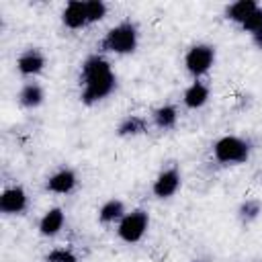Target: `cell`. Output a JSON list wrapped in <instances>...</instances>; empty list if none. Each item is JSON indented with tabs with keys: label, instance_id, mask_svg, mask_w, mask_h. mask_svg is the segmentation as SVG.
<instances>
[{
	"label": "cell",
	"instance_id": "8992f818",
	"mask_svg": "<svg viewBox=\"0 0 262 262\" xmlns=\"http://www.w3.org/2000/svg\"><path fill=\"white\" fill-rule=\"evenodd\" d=\"M182 186V174L176 166H170V168H164L156 180L151 182V194L156 199H172Z\"/></svg>",
	"mask_w": 262,
	"mask_h": 262
},
{
	"label": "cell",
	"instance_id": "e0dca14e",
	"mask_svg": "<svg viewBox=\"0 0 262 262\" xmlns=\"http://www.w3.org/2000/svg\"><path fill=\"white\" fill-rule=\"evenodd\" d=\"M145 131H147V121L141 115H127L117 125L119 137H137V135H143Z\"/></svg>",
	"mask_w": 262,
	"mask_h": 262
},
{
	"label": "cell",
	"instance_id": "ba28073f",
	"mask_svg": "<svg viewBox=\"0 0 262 262\" xmlns=\"http://www.w3.org/2000/svg\"><path fill=\"white\" fill-rule=\"evenodd\" d=\"M47 66V57L39 47H29L16 57V70L25 78H35L39 76Z\"/></svg>",
	"mask_w": 262,
	"mask_h": 262
},
{
	"label": "cell",
	"instance_id": "277c9868",
	"mask_svg": "<svg viewBox=\"0 0 262 262\" xmlns=\"http://www.w3.org/2000/svg\"><path fill=\"white\" fill-rule=\"evenodd\" d=\"M215 59H217V51L211 43H194L184 53V68L194 80H201L205 74L211 72Z\"/></svg>",
	"mask_w": 262,
	"mask_h": 262
},
{
	"label": "cell",
	"instance_id": "5bb4252c",
	"mask_svg": "<svg viewBox=\"0 0 262 262\" xmlns=\"http://www.w3.org/2000/svg\"><path fill=\"white\" fill-rule=\"evenodd\" d=\"M125 213H127V209L121 199H108L98 209V221L102 225H113V223H119L125 217Z\"/></svg>",
	"mask_w": 262,
	"mask_h": 262
},
{
	"label": "cell",
	"instance_id": "2e32d148",
	"mask_svg": "<svg viewBox=\"0 0 262 262\" xmlns=\"http://www.w3.org/2000/svg\"><path fill=\"white\" fill-rule=\"evenodd\" d=\"M151 121H154V125H156L160 131H170V129H174L176 123H178V108H176L174 104L166 102V104L158 106V108L151 113Z\"/></svg>",
	"mask_w": 262,
	"mask_h": 262
},
{
	"label": "cell",
	"instance_id": "3957f363",
	"mask_svg": "<svg viewBox=\"0 0 262 262\" xmlns=\"http://www.w3.org/2000/svg\"><path fill=\"white\" fill-rule=\"evenodd\" d=\"M252 154V143L237 135H223L213 143V158L223 166L246 164Z\"/></svg>",
	"mask_w": 262,
	"mask_h": 262
},
{
	"label": "cell",
	"instance_id": "6da1fadb",
	"mask_svg": "<svg viewBox=\"0 0 262 262\" xmlns=\"http://www.w3.org/2000/svg\"><path fill=\"white\" fill-rule=\"evenodd\" d=\"M80 102L86 106H94L108 98L117 90V76L111 61L100 55H88L80 66Z\"/></svg>",
	"mask_w": 262,
	"mask_h": 262
},
{
	"label": "cell",
	"instance_id": "9a60e30c",
	"mask_svg": "<svg viewBox=\"0 0 262 262\" xmlns=\"http://www.w3.org/2000/svg\"><path fill=\"white\" fill-rule=\"evenodd\" d=\"M258 6L260 4L254 2V0H235V2H231V4L225 6V12L223 14H225L227 20H231L235 25H242Z\"/></svg>",
	"mask_w": 262,
	"mask_h": 262
},
{
	"label": "cell",
	"instance_id": "ac0fdd59",
	"mask_svg": "<svg viewBox=\"0 0 262 262\" xmlns=\"http://www.w3.org/2000/svg\"><path fill=\"white\" fill-rule=\"evenodd\" d=\"M262 213V203L258 199H246L239 207H237V219L244 223V225H250L254 223Z\"/></svg>",
	"mask_w": 262,
	"mask_h": 262
},
{
	"label": "cell",
	"instance_id": "4fadbf2b",
	"mask_svg": "<svg viewBox=\"0 0 262 262\" xmlns=\"http://www.w3.org/2000/svg\"><path fill=\"white\" fill-rule=\"evenodd\" d=\"M18 104L25 108H39L45 100V90L39 82H27L18 90Z\"/></svg>",
	"mask_w": 262,
	"mask_h": 262
},
{
	"label": "cell",
	"instance_id": "d6986e66",
	"mask_svg": "<svg viewBox=\"0 0 262 262\" xmlns=\"http://www.w3.org/2000/svg\"><path fill=\"white\" fill-rule=\"evenodd\" d=\"M86 10H88V23L94 25V23H100L106 16L108 6L102 0H86Z\"/></svg>",
	"mask_w": 262,
	"mask_h": 262
},
{
	"label": "cell",
	"instance_id": "8fae6325",
	"mask_svg": "<svg viewBox=\"0 0 262 262\" xmlns=\"http://www.w3.org/2000/svg\"><path fill=\"white\" fill-rule=\"evenodd\" d=\"M66 225V211L61 207H51L43 213V217L39 219V233L43 237H55Z\"/></svg>",
	"mask_w": 262,
	"mask_h": 262
},
{
	"label": "cell",
	"instance_id": "ffe728a7",
	"mask_svg": "<svg viewBox=\"0 0 262 262\" xmlns=\"http://www.w3.org/2000/svg\"><path fill=\"white\" fill-rule=\"evenodd\" d=\"M239 29H242L244 33H250V35H254L256 31H260V29H262V6H258V8L239 25Z\"/></svg>",
	"mask_w": 262,
	"mask_h": 262
},
{
	"label": "cell",
	"instance_id": "7402d4cb",
	"mask_svg": "<svg viewBox=\"0 0 262 262\" xmlns=\"http://www.w3.org/2000/svg\"><path fill=\"white\" fill-rule=\"evenodd\" d=\"M252 43H254L258 49H262V29H260V31H256V33L252 35Z\"/></svg>",
	"mask_w": 262,
	"mask_h": 262
},
{
	"label": "cell",
	"instance_id": "30bf717a",
	"mask_svg": "<svg viewBox=\"0 0 262 262\" xmlns=\"http://www.w3.org/2000/svg\"><path fill=\"white\" fill-rule=\"evenodd\" d=\"M61 23L66 29L78 31L88 27V10H86V0H72L66 4V8L61 10Z\"/></svg>",
	"mask_w": 262,
	"mask_h": 262
},
{
	"label": "cell",
	"instance_id": "9c48e42d",
	"mask_svg": "<svg viewBox=\"0 0 262 262\" xmlns=\"http://www.w3.org/2000/svg\"><path fill=\"white\" fill-rule=\"evenodd\" d=\"M76 186H78V174L68 166L55 170L45 180V190L53 194H70L76 190Z\"/></svg>",
	"mask_w": 262,
	"mask_h": 262
},
{
	"label": "cell",
	"instance_id": "7a4b0ae2",
	"mask_svg": "<svg viewBox=\"0 0 262 262\" xmlns=\"http://www.w3.org/2000/svg\"><path fill=\"white\" fill-rule=\"evenodd\" d=\"M139 45V29L133 20H121L119 25L111 27L102 41H100V51L102 53H115V55H129L137 49Z\"/></svg>",
	"mask_w": 262,
	"mask_h": 262
},
{
	"label": "cell",
	"instance_id": "5b68a950",
	"mask_svg": "<svg viewBox=\"0 0 262 262\" xmlns=\"http://www.w3.org/2000/svg\"><path fill=\"white\" fill-rule=\"evenodd\" d=\"M149 229V213L145 209H131L117 223V235L125 244H137Z\"/></svg>",
	"mask_w": 262,
	"mask_h": 262
},
{
	"label": "cell",
	"instance_id": "7c38bea8",
	"mask_svg": "<svg viewBox=\"0 0 262 262\" xmlns=\"http://www.w3.org/2000/svg\"><path fill=\"white\" fill-rule=\"evenodd\" d=\"M211 98V88L209 84H205L203 80H194L190 86H186L184 94H182V102L186 108L190 111H199L203 108Z\"/></svg>",
	"mask_w": 262,
	"mask_h": 262
},
{
	"label": "cell",
	"instance_id": "44dd1931",
	"mask_svg": "<svg viewBox=\"0 0 262 262\" xmlns=\"http://www.w3.org/2000/svg\"><path fill=\"white\" fill-rule=\"evenodd\" d=\"M45 262H78V256L68 248H55L45 256Z\"/></svg>",
	"mask_w": 262,
	"mask_h": 262
},
{
	"label": "cell",
	"instance_id": "52a82bcc",
	"mask_svg": "<svg viewBox=\"0 0 262 262\" xmlns=\"http://www.w3.org/2000/svg\"><path fill=\"white\" fill-rule=\"evenodd\" d=\"M29 207V194L20 184L8 186L0 192V213L4 215H23Z\"/></svg>",
	"mask_w": 262,
	"mask_h": 262
}]
</instances>
